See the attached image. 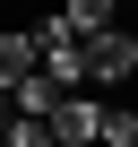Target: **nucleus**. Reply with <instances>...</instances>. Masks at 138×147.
<instances>
[{
    "label": "nucleus",
    "instance_id": "nucleus-1",
    "mask_svg": "<svg viewBox=\"0 0 138 147\" xmlns=\"http://www.w3.org/2000/svg\"><path fill=\"white\" fill-rule=\"evenodd\" d=\"M35 43H43V69H52L60 87H86V26L69 18V9L35 18Z\"/></svg>",
    "mask_w": 138,
    "mask_h": 147
},
{
    "label": "nucleus",
    "instance_id": "nucleus-2",
    "mask_svg": "<svg viewBox=\"0 0 138 147\" xmlns=\"http://www.w3.org/2000/svg\"><path fill=\"white\" fill-rule=\"evenodd\" d=\"M86 78H95V87L138 78V26H121V18H112V26H95V35H86Z\"/></svg>",
    "mask_w": 138,
    "mask_h": 147
},
{
    "label": "nucleus",
    "instance_id": "nucleus-3",
    "mask_svg": "<svg viewBox=\"0 0 138 147\" xmlns=\"http://www.w3.org/2000/svg\"><path fill=\"white\" fill-rule=\"evenodd\" d=\"M52 138H60V147H86V138H104V104H95L86 87H69V95L52 104Z\"/></svg>",
    "mask_w": 138,
    "mask_h": 147
},
{
    "label": "nucleus",
    "instance_id": "nucleus-4",
    "mask_svg": "<svg viewBox=\"0 0 138 147\" xmlns=\"http://www.w3.org/2000/svg\"><path fill=\"white\" fill-rule=\"evenodd\" d=\"M35 69H43V43H35V26H9V35H0V87L35 78Z\"/></svg>",
    "mask_w": 138,
    "mask_h": 147
},
{
    "label": "nucleus",
    "instance_id": "nucleus-5",
    "mask_svg": "<svg viewBox=\"0 0 138 147\" xmlns=\"http://www.w3.org/2000/svg\"><path fill=\"white\" fill-rule=\"evenodd\" d=\"M60 95H69V87L52 78V69H35V78H17V113H43V121H52V104H60Z\"/></svg>",
    "mask_w": 138,
    "mask_h": 147
},
{
    "label": "nucleus",
    "instance_id": "nucleus-6",
    "mask_svg": "<svg viewBox=\"0 0 138 147\" xmlns=\"http://www.w3.org/2000/svg\"><path fill=\"white\" fill-rule=\"evenodd\" d=\"M60 9H69V18H78V26H86V35H95V26H112V18H121V9H129V0H60Z\"/></svg>",
    "mask_w": 138,
    "mask_h": 147
},
{
    "label": "nucleus",
    "instance_id": "nucleus-7",
    "mask_svg": "<svg viewBox=\"0 0 138 147\" xmlns=\"http://www.w3.org/2000/svg\"><path fill=\"white\" fill-rule=\"evenodd\" d=\"M104 147H138V113L129 104H104Z\"/></svg>",
    "mask_w": 138,
    "mask_h": 147
},
{
    "label": "nucleus",
    "instance_id": "nucleus-8",
    "mask_svg": "<svg viewBox=\"0 0 138 147\" xmlns=\"http://www.w3.org/2000/svg\"><path fill=\"white\" fill-rule=\"evenodd\" d=\"M9 113H17V87H0V130H9Z\"/></svg>",
    "mask_w": 138,
    "mask_h": 147
}]
</instances>
